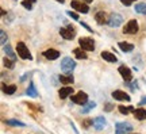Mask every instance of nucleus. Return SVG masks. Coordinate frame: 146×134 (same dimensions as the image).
I'll return each instance as SVG.
<instances>
[{"label": "nucleus", "mask_w": 146, "mask_h": 134, "mask_svg": "<svg viewBox=\"0 0 146 134\" xmlns=\"http://www.w3.org/2000/svg\"><path fill=\"white\" fill-rule=\"evenodd\" d=\"M80 47L84 49V50H87V52H91V50H94L95 49V42L92 38H88V37H83V38H80Z\"/></svg>", "instance_id": "5"}, {"label": "nucleus", "mask_w": 146, "mask_h": 134, "mask_svg": "<svg viewBox=\"0 0 146 134\" xmlns=\"http://www.w3.org/2000/svg\"><path fill=\"white\" fill-rule=\"evenodd\" d=\"M16 52H18V56L21 58H23V60H33L31 53L29 52V49L25 45V42H18L16 43Z\"/></svg>", "instance_id": "1"}, {"label": "nucleus", "mask_w": 146, "mask_h": 134, "mask_svg": "<svg viewBox=\"0 0 146 134\" xmlns=\"http://www.w3.org/2000/svg\"><path fill=\"white\" fill-rule=\"evenodd\" d=\"M3 50H4L5 54H7V56L10 57V58H12L14 61L16 60V54L14 53V50H12V47H11L10 45H4V47H3Z\"/></svg>", "instance_id": "23"}, {"label": "nucleus", "mask_w": 146, "mask_h": 134, "mask_svg": "<svg viewBox=\"0 0 146 134\" xmlns=\"http://www.w3.org/2000/svg\"><path fill=\"white\" fill-rule=\"evenodd\" d=\"M134 113V108L131 107V106H129V107H125V106H119V113L123 114V115H127L129 113Z\"/></svg>", "instance_id": "27"}, {"label": "nucleus", "mask_w": 146, "mask_h": 134, "mask_svg": "<svg viewBox=\"0 0 146 134\" xmlns=\"http://www.w3.org/2000/svg\"><path fill=\"white\" fill-rule=\"evenodd\" d=\"M118 72L120 73V76L123 77L125 81H131V79H133V73H131L130 68H127L126 65H120L119 69H118Z\"/></svg>", "instance_id": "10"}, {"label": "nucleus", "mask_w": 146, "mask_h": 134, "mask_svg": "<svg viewBox=\"0 0 146 134\" xmlns=\"http://www.w3.org/2000/svg\"><path fill=\"white\" fill-rule=\"evenodd\" d=\"M60 81L62 83V84H72L74 81V79L70 73H66V75H61L60 76Z\"/></svg>", "instance_id": "20"}, {"label": "nucleus", "mask_w": 146, "mask_h": 134, "mask_svg": "<svg viewBox=\"0 0 146 134\" xmlns=\"http://www.w3.org/2000/svg\"><path fill=\"white\" fill-rule=\"evenodd\" d=\"M123 33L125 34H137L138 33V22L135 19H131V21L127 22V25L123 29Z\"/></svg>", "instance_id": "7"}, {"label": "nucleus", "mask_w": 146, "mask_h": 134, "mask_svg": "<svg viewBox=\"0 0 146 134\" xmlns=\"http://www.w3.org/2000/svg\"><path fill=\"white\" fill-rule=\"evenodd\" d=\"M134 117H135L138 121L146 119V110L145 108H137V110H134Z\"/></svg>", "instance_id": "19"}, {"label": "nucleus", "mask_w": 146, "mask_h": 134, "mask_svg": "<svg viewBox=\"0 0 146 134\" xmlns=\"http://www.w3.org/2000/svg\"><path fill=\"white\" fill-rule=\"evenodd\" d=\"M95 107H96V103H95V102H92V100H91V102H87V103L84 104V107L81 108V113L88 114L89 111H91V110H94Z\"/></svg>", "instance_id": "21"}, {"label": "nucleus", "mask_w": 146, "mask_h": 134, "mask_svg": "<svg viewBox=\"0 0 146 134\" xmlns=\"http://www.w3.org/2000/svg\"><path fill=\"white\" fill-rule=\"evenodd\" d=\"M61 71L65 73H69L72 72L73 69L76 68V62H74V60H72L70 57H64L62 60H61Z\"/></svg>", "instance_id": "2"}, {"label": "nucleus", "mask_w": 146, "mask_h": 134, "mask_svg": "<svg viewBox=\"0 0 146 134\" xmlns=\"http://www.w3.org/2000/svg\"><path fill=\"white\" fill-rule=\"evenodd\" d=\"M66 14H68V15L70 16V18H73L74 21H78V15H77V14H76V12H72V11H68Z\"/></svg>", "instance_id": "31"}, {"label": "nucleus", "mask_w": 146, "mask_h": 134, "mask_svg": "<svg viewBox=\"0 0 146 134\" xmlns=\"http://www.w3.org/2000/svg\"><path fill=\"white\" fill-rule=\"evenodd\" d=\"M95 19H96V23L98 25H104V23H108V19H107V16L103 11H100L98 12L96 15H95Z\"/></svg>", "instance_id": "15"}, {"label": "nucleus", "mask_w": 146, "mask_h": 134, "mask_svg": "<svg viewBox=\"0 0 146 134\" xmlns=\"http://www.w3.org/2000/svg\"><path fill=\"white\" fill-rule=\"evenodd\" d=\"M70 99H72L73 103H76V104H85L88 102V95L85 92H83V91H80L76 95H72Z\"/></svg>", "instance_id": "9"}, {"label": "nucleus", "mask_w": 146, "mask_h": 134, "mask_svg": "<svg viewBox=\"0 0 146 134\" xmlns=\"http://www.w3.org/2000/svg\"><path fill=\"white\" fill-rule=\"evenodd\" d=\"M73 93V88L72 87H62L60 91H58V95L61 99H66L68 96H72Z\"/></svg>", "instance_id": "14"}, {"label": "nucleus", "mask_w": 146, "mask_h": 134, "mask_svg": "<svg viewBox=\"0 0 146 134\" xmlns=\"http://www.w3.org/2000/svg\"><path fill=\"white\" fill-rule=\"evenodd\" d=\"M60 34L64 39H73L76 37V29L73 26H68V27H61L60 29Z\"/></svg>", "instance_id": "4"}, {"label": "nucleus", "mask_w": 146, "mask_h": 134, "mask_svg": "<svg viewBox=\"0 0 146 134\" xmlns=\"http://www.w3.org/2000/svg\"><path fill=\"white\" fill-rule=\"evenodd\" d=\"M102 58H104L107 62H116L118 61V58H116V56L115 54H112L111 52H102Z\"/></svg>", "instance_id": "16"}, {"label": "nucleus", "mask_w": 146, "mask_h": 134, "mask_svg": "<svg viewBox=\"0 0 146 134\" xmlns=\"http://www.w3.org/2000/svg\"><path fill=\"white\" fill-rule=\"evenodd\" d=\"M84 1H85V3H87V4H89V3H92V1H94V0H84Z\"/></svg>", "instance_id": "36"}, {"label": "nucleus", "mask_w": 146, "mask_h": 134, "mask_svg": "<svg viewBox=\"0 0 146 134\" xmlns=\"http://www.w3.org/2000/svg\"><path fill=\"white\" fill-rule=\"evenodd\" d=\"M107 125V122H106L104 117H96V118L94 119V126L96 130H102L104 129V126Z\"/></svg>", "instance_id": "13"}, {"label": "nucleus", "mask_w": 146, "mask_h": 134, "mask_svg": "<svg viewBox=\"0 0 146 134\" xmlns=\"http://www.w3.org/2000/svg\"><path fill=\"white\" fill-rule=\"evenodd\" d=\"M35 3V0H23L21 4L26 8V10H33V4Z\"/></svg>", "instance_id": "29"}, {"label": "nucleus", "mask_w": 146, "mask_h": 134, "mask_svg": "<svg viewBox=\"0 0 146 134\" xmlns=\"http://www.w3.org/2000/svg\"><path fill=\"white\" fill-rule=\"evenodd\" d=\"M133 131V126L129 122H118L115 125V134H129Z\"/></svg>", "instance_id": "3"}, {"label": "nucleus", "mask_w": 146, "mask_h": 134, "mask_svg": "<svg viewBox=\"0 0 146 134\" xmlns=\"http://www.w3.org/2000/svg\"><path fill=\"white\" fill-rule=\"evenodd\" d=\"M104 110H106V111H111V110H112V104L107 103V104H106V107H104Z\"/></svg>", "instance_id": "34"}, {"label": "nucleus", "mask_w": 146, "mask_h": 134, "mask_svg": "<svg viewBox=\"0 0 146 134\" xmlns=\"http://www.w3.org/2000/svg\"><path fill=\"white\" fill-rule=\"evenodd\" d=\"M0 38H1V45L4 46L5 45V42H7V34H5V31L4 30H0Z\"/></svg>", "instance_id": "30"}, {"label": "nucleus", "mask_w": 146, "mask_h": 134, "mask_svg": "<svg viewBox=\"0 0 146 134\" xmlns=\"http://www.w3.org/2000/svg\"><path fill=\"white\" fill-rule=\"evenodd\" d=\"M118 46L120 47V50L125 53H129V52H133L134 50V45L133 43H127V42H119Z\"/></svg>", "instance_id": "17"}, {"label": "nucleus", "mask_w": 146, "mask_h": 134, "mask_svg": "<svg viewBox=\"0 0 146 134\" xmlns=\"http://www.w3.org/2000/svg\"><path fill=\"white\" fill-rule=\"evenodd\" d=\"M43 56L46 57L47 60H57L58 57H60V52L56 50V49H46L43 52Z\"/></svg>", "instance_id": "12"}, {"label": "nucleus", "mask_w": 146, "mask_h": 134, "mask_svg": "<svg viewBox=\"0 0 146 134\" xmlns=\"http://www.w3.org/2000/svg\"><path fill=\"white\" fill-rule=\"evenodd\" d=\"M134 1H137V0H120V3L123 5H131Z\"/></svg>", "instance_id": "32"}, {"label": "nucleus", "mask_w": 146, "mask_h": 134, "mask_svg": "<svg viewBox=\"0 0 146 134\" xmlns=\"http://www.w3.org/2000/svg\"><path fill=\"white\" fill-rule=\"evenodd\" d=\"M57 1H58V3H61V4H62V3L65 1V0H57Z\"/></svg>", "instance_id": "37"}, {"label": "nucleus", "mask_w": 146, "mask_h": 134, "mask_svg": "<svg viewBox=\"0 0 146 134\" xmlns=\"http://www.w3.org/2000/svg\"><path fill=\"white\" fill-rule=\"evenodd\" d=\"M3 64H4V67L7 68H10V69H12V68L15 67V62H14V60L12 58H3Z\"/></svg>", "instance_id": "28"}, {"label": "nucleus", "mask_w": 146, "mask_h": 134, "mask_svg": "<svg viewBox=\"0 0 146 134\" xmlns=\"http://www.w3.org/2000/svg\"><path fill=\"white\" fill-rule=\"evenodd\" d=\"M26 93L29 96H31V98H36V96H38V91L35 89V85H34L33 81L29 83V87H27V89H26Z\"/></svg>", "instance_id": "18"}, {"label": "nucleus", "mask_w": 146, "mask_h": 134, "mask_svg": "<svg viewBox=\"0 0 146 134\" xmlns=\"http://www.w3.org/2000/svg\"><path fill=\"white\" fill-rule=\"evenodd\" d=\"M134 10H135V12H138V14L146 15V3H138V4H135Z\"/></svg>", "instance_id": "24"}, {"label": "nucleus", "mask_w": 146, "mask_h": 134, "mask_svg": "<svg viewBox=\"0 0 146 134\" xmlns=\"http://www.w3.org/2000/svg\"><path fill=\"white\" fill-rule=\"evenodd\" d=\"M84 49H74V50H73V54H74V56L77 57L78 60H85V58H87V53L85 52H83Z\"/></svg>", "instance_id": "25"}, {"label": "nucleus", "mask_w": 146, "mask_h": 134, "mask_svg": "<svg viewBox=\"0 0 146 134\" xmlns=\"http://www.w3.org/2000/svg\"><path fill=\"white\" fill-rule=\"evenodd\" d=\"M81 26H83V27H85V29H87V30H88V31H91V33H94V30H92V29H91V27H89L88 25H87V23H83V22H81Z\"/></svg>", "instance_id": "33"}, {"label": "nucleus", "mask_w": 146, "mask_h": 134, "mask_svg": "<svg viewBox=\"0 0 146 134\" xmlns=\"http://www.w3.org/2000/svg\"><path fill=\"white\" fill-rule=\"evenodd\" d=\"M70 5H72V8H74L76 11L81 12V14H88V11H89L88 4H85L83 1H78V0H72Z\"/></svg>", "instance_id": "8"}, {"label": "nucleus", "mask_w": 146, "mask_h": 134, "mask_svg": "<svg viewBox=\"0 0 146 134\" xmlns=\"http://www.w3.org/2000/svg\"><path fill=\"white\" fill-rule=\"evenodd\" d=\"M16 91V85L15 84H11V85H5L3 84V92L7 93V95H14Z\"/></svg>", "instance_id": "22"}, {"label": "nucleus", "mask_w": 146, "mask_h": 134, "mask_svg": "<svg viewBox=\"0 0 146 134\" xmlns=\"http://www.w3.org/2000/svg\"><path fill=\"white\" fill-rule=\"evenodd\" d=\"M145 103H146V98H143V99L141 100V102H139V106H143Z\"/></svg>", "instance_id": "35"}, {"label": "nucleus", "mask_w": 146, "mask_h": 134, "mask_svg": "<svg viewBox=\"0 0 146 134\" xmlns=\"http://www.w3.org/2000/svg\"><path fill=\"white\" fill-rule=\"evenodd\" d=\"M112 98L116 99V100H126V102H130V96H129L126 92L120 91V89H116V91L112 92Z\"/></svg>", "instance_id": "11"}, {"label": "nucleus", "mask_w": 146, "mask_h": 134, "mask_svg": "<svg viewBox=\"0 0 146 134\" xmlns=\"http://www.w3.org/2000/svg\"><path fill=\"white\" fill-rule=\"evenodd\" d=\"M5 123L10 125V126H19V127H25L26 123H23L21 121H15V119H8V121H5Z\"/></svg>", "instance_id": "26"}, {"label": "nucleus", "mask_w": 146, "mask_h": 134, "mask_svg": "<svg viewBox=\"0 0 146 134\" xmlns=\"http://www.w3.org/2000/svg\"><path fill=\"white\" fill-rule=\"evenodd\" d=\"M122 22H123V16L118 12H112L108 16V25L111 27H119L122 25Z\"/></svg>", "instance_id": "6"}]
</instances>
